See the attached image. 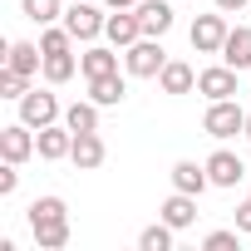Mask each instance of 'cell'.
<instances>
[{"mask_svg": "<svg viewBox=\"0 0 251 251\" xmlns=\"http://www.w3.org/2000/svg\"><path fill=\"white\" fill-rule=\"evenodd\" d=\"M163 64H168V50H163V40H153V35H143L138 45L123 50V69H128L133 79H158Z\"/></svg>", "mask_w": 251, "mask_h": 251, "instance_id": "1", "label": "cell"}, {"mask_svg": "<svg viewBox=\"0 0 251 251\" xmlns=\"http://www.w3.org/2000/svg\"><path fill=\"white\" fill-rule=\"evenodd\" d=\"M202 128L212 138H236V133H246V108L236 99H212L202 113Z\"/></svg>", "mask_w": 251, "mask_h": 251, "instance_id": "2", "label": "cell"}, {"mask_svg": "<svg viewBox=\"0 0 251 251\" xmlns=\"http://www.w3.org/2000/svg\"><path fill=\"white\" fill-rule=\"evenodd\" d=\"M103 25H108V15H99L94 0H69V10H64V30H69L79 45H94V40L103 35Z\"/></svg>", "mask_w": 251, "mask_h": 251, "instance_id": "3", "label": "cell"}, {"mask_svg": "<svg viewBox=\"0 0 251 251\" xmlns=\"http://www.w3.org/2000/svg\"><path fill=\"white\" fill-rule=\"evenodd\" d=\"M59 118H64V108H59V99H54L50 89H30V94L20 99V123H30L35 133L50 128V123H59Z\"/></svg>", "mask_w": 251, "mask_h": 251, "instance_id": "4", "label": "cell"}, {"mask_svg": "<svg viewBox=\"0 0 251 251\" xmlns=\"http://www.w3.org/2000/svg\"><path fill=\"white\" fill-rule=\"evenodd\" d=\"M35 153H40V133L30 123H5L0 128V158L5 163H30Z\"/></svg>", "mask_w": 251, "mask_h": 251, "instance_id": "5", "label": "cell"}, {"mask_svg": "<svg viewBox=\"0 0 251 251\" xmlns=\"http://www.w3.org/2000/svg\"><path fill=\"white\" fill-rule=\"evenodd\" d=\"M222 45H226V15H222V10L197 15V20H192V50H197V54H222Z\"/></svg>", "mask_w": 251, "mask_h": 251, "instance_id": "6", "label": "cell"}, {"mask_svg": "<svg viewBox=\"0 0 251 251\" xmlns=\"http://www.w3.org/2000/svg\"><path fill=\"white\" fill-rule=\"evenodd\" d=\"M5 69H15V74L35 79V74L45 69V50H40V45H30V40H10V45H5Z\"/></svg>", "mask_w": 251, "mask_h": 251, "instance_id": "7", "label": "cell"}, {"mask_svg": "<svg viewBox=\"0 0 251 251\" xmlns=\"http://www.w3.org/2000/svg\"><path fill=\"white\" fill-rule=\"evenodd\" d=\"M197 94H207V103H212V99H236V69H231V64L202 69V74H197Z\"/></svg>", "mask_w": 251, "mask_h": 251, "instance_id": "8", "label": "cell"}, {"mask_svg": "<svg viewBox=\"0 0 251 251\" xmlns=\"http://www.w3.org/2000/svg\"><path fill=\"white\" fill-rule=\"evenodd\" d=\"M103 158H108V148H103L99 128H94V133H74V148H69V163H74L79 173H94V168H103Z\"/></svg>", "mask_w": 251, "mask_h": 251, "instance_id": "9", "label": "cell"}, {"mask_svg": "<svg viewBox=\"0 0 251 251\" xmlns=\"http://www.w3.org/2000/svg\"><path fill=\"white\" fill-rule=\"evenodd\" d=\"M207 177H212V187H236V182H246V163H241L236 153L217 148V153L207 158Z\"/></svg>", "mask_w": 251, "mask_h": 251, "instance_id": "10", "label": "cell"}, {"mask_svg": "<svg viewBox=\"0 0 251 251\" xmlns=\"http://www.w3.org/2000/svg\"><path fill=\"white\" fill-rule=\"evenodd\" d=\"M103 35H108V45H113V50H128V45H138V40H143L138 10H113V15H108V25H103Z\"/></svg>", "mask_w": 251, "mask_h": 251, "instance_id": "11", "label": "cell"}, {"mask_svg": "<svg viewBox=\"0 0 251 251\" xmlns=\"http://www.w3.org/2000/svg\"><path fill=\"white\" fill-rule=\"evenodd\" d=\"M138 25H143V35H153V40H163L168 30H173V0H138Z\"/></svg>", "mask_w": 251, "mask_h": 251, "instance_id": "12", "label": "cell"}, {"mask_svg": "<svg viewBox=\"0 0 251 251\" xmlns=\"http://www.w3.org/2000/svg\"><path fill=\"white\" fill-rule=\"evenodd\" d=\"M168 177H173V187H177V192H192V197H202V192L212 187V177H207V163H192V158H177Z\"/></svg>", "mask_w": 251, "mask_h": 251, "instance_id": "13", "label": "cell"}, {"mask_svg": "<svg viewBox=\"0 0 251 251\" xmlns=\"http://www.w3.org/2000/svg\"><path fill=\"white\" fill-rule=\"evenodd\" d=\"M158 217H163V222H168L173 231H187V226L197 222V197H192V192H177V187H173V197H168V202L158 207Z\"/></svg>", "mask_w": 251, "mask_h": 251, "instance_id": "14", "label": "cell"}, {"mask_svg": "<svg viewBox=\"0 0 251 251\" xmlns=\"http://www.w3.org/2000/svg\"><path fill=\"white\" fill-rule=\"evenodd\" d=\"M69 148H74V128L59 118V123H50V128H40V158L45 163H59V158H69Z\"/></svg>", "mask_w": 251, "mask_h": 251, "instance_id": "15", "label": "cell"}, {"mask_svg": "<svg viewBox=\"0 0 251 251\" xmlns=\"http://www.w3.org/2000/svg\"><path fill=\"white\" fill-rule=\"evenodd\" d=\"M79 69H84V79L118 74V50H113V45H89V50L79 54Z\"/></svg>", "mask_w": 251, "mask_h": 251, "instance_id": "16", "label": "cell"}, {"mask_svg": "<svg viewBox=\"0 0 251 251\" xmlns=\"http://www.w3.org/2000/svg\"><path fill=\"white\" fill-rule=\"evenodd\" d=\"M222 64H231L236 74H241V69H251V30H246V25L226 30V45H222Z\"/></svg>", "mask_w": 251, "mask_h": 251, "instance_id": "17", "label": "cell"}, {"mask_svg": "<svg viewBox=\"0 0 251 251\" xmlns=\"http://www.w3.org/2000/svg\"><path fill=\"white\" fill-rule=\"evenodd\" d=\"M89 99L99 108H113L128 99V84H123V74H99V79H89Z\"/></svg>", "mask_w": 251, "mask_h": 251, "instance_id": "18", "label": "cell"}, {"mask_svg": "<svg viewBox=\"0 0 251 251\" xmlns=\"http://www.w3.org/2000/svg\"><path fill=\"white\" fill-rule=\"evenodd\" d=\"M158 84H163V94H192V89H197V74H192V64L168 59L163 74H158Z\"/></svg>", "mask_w": 251, "mask_h": 251, "instance_id": "19", "label": "cell"}, {"mask_svg": "<svg viewBox=\"0 0 251 251\" xmlns=\"http://www.w3.org/2000/svg\"><path fill=\"white\" fill-rule=\"evenodd\" d=\"M30 231H35V246H40V251H64V246H69V217L40 222V226H30Z\"/></svg>", "mask_w": 251, "mask_h": 251, "instance_id": "20", "label": "cell"}, {"mask_svg": "<svg viewBox=\"0 0 251 251\" xmlns=\"http://www.w3.org/2000/svg\"><path fill=\"white\" fill-rule=\"evenodd\" d=\"M64 123H69L74 133H94V128H99V103H94V99L69 103V108H64Z\"/></svg>", "mask_w": 251, "mask_h": 251, "instance_id": "21", "label": "cell"}, {"mask_svg": "<svg viewBox=\"0 0 251 251\" xmlns=\"http://www.w3.org/2000/svg\"><path fill=\"white\" fill-rule=\"evenodd\" d=\"M173 236H177V231L158 217L153 226H143V231H138V251H173Z\"/></svg>", "mask_w": 251, "mask_h": 251, "instance_id": "22", "label": "cell"}, {"mask_svg": "<svg viewBox=\"0 0 251 251\" xmlns=\"http://www.w3.org/2000/svg\"><path fill=\"white\" fill-rule=\"evenodd\" d=\"M20 10H25V20H35L40 30L54 25V20H64V5H59V0H20Z\"/></svg>", "mask_w": 251, "mask_h": 251, "instance_id": "23", "label": "cell"}, {"mask_svg": "<svg viewBox=\"0 0 251 251\" xmlns=\"http://www.w3.org/2000/svg\"><path fill=\"white\" fill-rule=\"evenodd\" d=\"M74 69H79V59L74 54H45V84H69L74 79Z\"/></svg>", "mask_w": 251, "mask_h": 251, "instance_id": "24", "label": "cell"}, {"mask_svg": "<svg viewBox=\"0 0 251 251\" xmlns=\"http://www.w3.org/2000/svg\"><path fill=\"white\" fill-rule=\"evenodd\" d=\"M54 217H69V207H64V197H35L30 202V226H40V222H54Z\"/></svg>", "mask_w": 251, "mask_h": 251, "instance_id": "25", "label": "cell"}, {"mask_svg": "<svg viewBox=\"0 0 251 251\" xmlns=\"http://www.w3.org/2000/svg\"><path fill=\"white\" fill-rule=\"evenodd\" d=\"M69 45H74V35H69L64 25H45V30H40V50H45V54H69Z\"/></svg>", "mask_w": 251, "mask_h": 251, "instance_id": "26", "label": "cell"}, {"mask_svg": "<svg viewBox=\"0 0 251 251\" xmlns=\"http://www.w3.org/2000/svg\"><path fill=\"white\" fill-rule=\"evenodd\" d=\"M25 94H30V79H25V74H15V69H0V99H15V103H20Z\"/></svg>", "mask_w": 251, "mask_h": 251, "instance_id": "27", "label": "cell"}, {"mask_svg": "<svg viewBox=\"0 0 251 251\" xmlns=\"http://www.w3.org/2000/svg\"><path fill=\"white\" fill-rule=\"evenodd\" d=\"M236 236H241V226H236V231H207L202 246H207V251H236V246H241Z\"/></svg>", "mask_w": 251, "mask_h": 251, "instance_id": "28", "label": "cell"}, {"mask_svg": "<svg viewBox=\"0 0 251 251\" xmlns=\"http://www.w3.org/2000/svg\"><path fill=\"white\" fill-rule=\"evenodd\" d=\"M20 163H5V168H0V197H10L15 187H20V173H15Z\"/></svg>", "mask_w": 251, "mask_h": 251, "instance_id": "29", "label": "cell"}, {"mask_svg": "<svg viewBox=\"0 0 251 251\" xmlns=\"http://www.w3.org/2000/svg\"><path fill=\"white\" fill-rule=\"evenodd\" d=\"M236 226H241V236H251V197L236 207Z\"/></svg>", "mask_w": 251, "mask_h": 251, "instance_id": "30", "label": "cell"}, {"mask_svg": "<svg viewBox=\"0 0 251 251\" xmlns=\"http://www.w3.org/2000/svg\"><path fill=\"white\" fill-rule=\"evenodd\" d=\"M212 5H217L222 15H236V10H246V5H251V0H212Z\"/></svg>", "mask_w": 251, "mask_h": 251, "instance_id": "31", "label": "cell"}, {"mask_svg": "<svg viewBox=\"0 0 251 251\" xmlns=\"http://www.w3.org/2000/svg\"><path fill=\"white\" fill-rule=\"evenodd\" d=\"M103 5H108V10H133L138 0H103Z\"/></svg>", "mask_w": 251, "mask_h": 251, "instance_id": "32", "label": "cell"}, {"mask_svg": "<svg viewBox=\"0 0 251 251\" xmlns=\"http://www.w3.org/2000/svg\"><path fill=\"white\" fill-rule=\"evenodd\" d=\"M246 143H251V113H246Z\"/></svg>", "mask_w": 251, "mask_h": 251, "instance_id": "33", "label": "cell"}]
</instances>
